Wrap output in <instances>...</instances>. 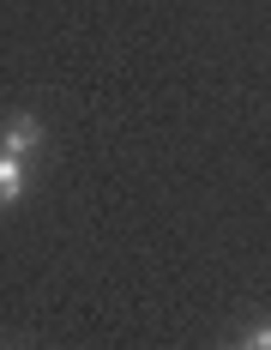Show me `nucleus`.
Instances as JSON below:
<instances>
[{"instance_id":"obj_1","label":"nucleus","mask_w":271,"mask_h":350,"mask_svg":"<svg viewBox=\"0 0 271 350\" xmlns=\"http://www.w3.org/2000/svg\"><path fill=\"white\" fill-rule=\"evenodd\" d=\"M36 145H42V121H36V115H12V121L0 127V151H6V157H18V163L31 157Z\"/></svg>"},{"instance_id":"obj_2","label":"nucleus","mask_w":271,"mask_h":350,"mask_svg":"<svg viewBox=\"0 0 271 350\" xmlns=\"http://www.w3.org/2000/svg\"><path fill=\"white\" fill-rule=\"evenodd\" d=\"M25 187H31V175H25V163L0 151V211H6V206H18V200H25Z\"/></svg>"},{"instance_id":"obj_3","label":"nucleus","mask_w":271,"mask_h":350,"mask_svg":"<svg viewBox=\"0 0 271 350\" xmlns=\"http://www.w3.org/2000/svg\"><path fill=\"white\" fill-rule=\"evenodd\" d=\"M241 350H271V320H259V326L247 332V345H241Z\"/></svg>"}]
</instances>
